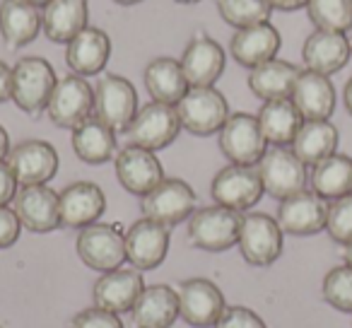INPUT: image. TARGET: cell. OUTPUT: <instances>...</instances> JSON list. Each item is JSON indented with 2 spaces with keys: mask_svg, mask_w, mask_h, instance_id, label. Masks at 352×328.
Listing matches in <instances>:
<instances>
[{
  "mask_svg": "<svg viewBox=\"0 0 352 328\" xmlns=\"http://www.w3.org/2000/svg\"><path fill=\"white\" fill-rule=\"evenodd\" d=\"M58 78L54 65L39 56H27L12 65V102L30 116H39L51 102Z\"/></svg>",
  "mask_w": 352,
  "mask_h": 328,
  "instance_id": "cell-1",
  "label": "cell"
},
{
  "mask_svg": "<svg viewBox=\"0 0 352 328\" xmlns=\"http://www.w3.org/2000/svg\"><path fill=\"white\" fill-rule=\"evenodd\" d=\"M241 230V212L232 210L225 206H208L198 208L191 217H188V241L196 249L210 251V254H220L239 241Z\"/></svg>",
  "mask_w": 352,
  "mask_h": 328,
  "instance_id": "cell-2",
  "label": "cell"
},
{
  "mask_svg": "<svg viewBox=\"0 0 352 328\" xmlns=\"http://www.w3.org/2000/svg\"><path fill=\"white\" fill-rule=\"evenodd\" d=\"M182 128L191 135H212L220 133L230 118V104L225 94L215 87H188L184 99L176 104Z\"/></svg>",
  "mask_w": 352,
  "mask_h": 328,
  "instance_id": "cell-3",
  "label": "cell"
},
{
  "mask_svg": "<svg viewBox=\"0 0 352 328\" xmlns=\"http://www.w3.org/2000/svg\"><path fill=\"white\" fill-rule=\"evenodd\" d=\"M256 167H258L261 182H263V191L275 201H285L307 188V164L294 155L292 147H268Z\"/></svg>",
  "mask_w": 352,
  "mask_h": 328,
  "instance_id": "cell-4",
  "label": "cell"
},
{
  "mask_svg": "<svg viewBox=\"0 0 352 328\" xmlns=\"http://www.w3.org/2000/svg\"><path fill=\"white\" fill-rule=\"evenodd\" d=\"M138 113V92L123 75H104L94 85V116L113 133H128Z\"/></svg>",
  "mask_w": 352,
  "mask_h": 328,
  "instance_id": "cell-5",
  "label": "cell"
},
{
  "mask_svg": "<svg viewBox=\"0 0 352 328\" xmlns=\"http://www.w3.org/2000/svg\"><path fill=\"white\" fill-rule=\"evenodd\" d=\"M196 191L184 179H162L147 196H142V217L160 222L164 227H176L196 212Z\"/></svg>",
  "mask_w": 352,
  "mask_h": 328,
  "instance_id": "cell-6",
  "label": "cell"
},
{
  "mask_svg": "<svg viewBox=\"0 0 352 328\" xmlns=\"http://www.w3.org/2000/svg\"><path fill=\"white\" fill-rule=\"evenodd\" d=\"M283 227L278 220L265 212H246L241 215V230H239V246L241 256L249 265H273L283 254Z\"/></svg>",
  "mask_w": 352,
  "mask_h": 328,
  "instance_id": "cell-7",
  "label": "cell"
},
{
  "mask_svg": "<svg viewBox=\"0 0 352 328\" xmlns=\"http://www.w3.org/2000/svg\"><path fill=\"white\" fill-rule=\"evenodd\" d=\"M75 249L87 268L109 273L121 268V263L126 261V232L118 230V225L94 222L80 230Z\"/></svg>",
  "mask_w": 352,
  "mask_h": 328,
  "instance_id": "cell-8",
  "label": "cell"
},
{
  "mask_svg": "<svg viewBox=\"0 0 352 328\" xmlns=\"http://www.w3.org/2000/svg\"><path fill=\"white\" fill-rule=\"evenodd\" d=\"M263 182L258 167L251 164H227L215 174L210 184V196L217 206L232 208L236 212H246L263 198Z\"/></svg>",
  "mask_w": 352,
  "mask_h": 328,
  "instance_id": "cell-9",
  "label": "cell"
},
{
  "mask_svg": "<svg viewBox=\"0 0 352 328\" xmlns=\"http://www.w3.org/2000/svg\"><path fill=\"white\" fill-rule=\"evenodd\" d=\"M220 150L232 164H251L256 167L261 157L268 150V140L263 138V131L258 126V118L251 113L236 111L230 113L222 131L217 133Z\"/></svg>",
  "mask_w": 352,
  "mask_h": 328,
  "instance_id": "cell-10",
  "label": "cell"
},
{
  "mask_svg": "<svg viewBox=\"0 0 352 328\" xmlns=\"http://www.w3.org/2000/svg\"><path fill=\"white\" fill-rule=\"evenodd\" d=\"M46 113L58 128L73 131L94 113V87L82 75H65L58 80L54 94H51Z\"/></svg>",
  "mask_w": 352,
  "mask_h": 328,
  "instance_id": "cell-11",
  "label": "cell"
},
{
  "mask_svg": "<svg viewBox=\"0 0 352 328\" xmlns=\"http://www.w3.org/2000/svg\"><path fill=\"white\" fill-rule=\"evenodd\" d=\"M179 131H182V121H179L176 107L150 102L142 109H138L135 118L128 128V138H131V145L157 152L169 147L176 140Z\"/></svg>",
  "mask_w": 352,
  "mask_h": 328,
  "instance_id": "cell-12",
  "label": "cell"
},
{
  "mask_svg": "<svg viewBox=\"0 0 352 328\" xmlns=\"http://www.w3.org/2000/svg\"><path fill=\"white\" fill-rule=\"evenodd\" d=\"M176 294H179V316L193 328H215L227 309L222 289L208 278L184 280Z\"/></svg>",
  "mask_w": 352,
  "mask_h": 328,
  "instance_id": "cell-13",
  "label": "cell"
},
{
  "mask_svg": "<svg viewBox=\"0 0 352 328\" xmlns=\"http://www.w3.org/2000/svg\"><path fill=\"white\" fill-rule=\"evenodd\" d=\"M6 162L10 164L12 174L20 186H36L49 184L58 174V152L46 140H25L10 147Z\"/></svg>",
  "mask_w": 352,
  "mask_h": 328,
  "instance_id": "cell-14",
  "label": "cell"
},
{
  "mask_svg": "<svg viewBox=\"0 0 352 328\" xmlns=\"http://www.w3.org/2000/svg\"><path fill=\"white\" fill-rule=\"evenodd\" d=\"M179 63L188 80V87H215L220 75L225 73L227 54L210 34L196 32L184 49Z\"/></svg>",
  "mask_w": 352,
  "mask_h": 328,
  "instance_id": "cell-15",
  "label": "cell"
},
{
  "mask_svg": "<svg viewBox=\"0 0 352 328\" xmlns=\"http://www.w3.org/2000/svg\"><path fill=\"white\" fill-rule=\"evenodd\" d=\"M169 251V227L142 217L126 230V261L135 270H155Z\"/></svg>",
  "mask_w": 352,
  "mask_h": 328,
  "instance_id": "cell-16",
  "label": "cell"
},
{
  "mask_svg": "<svg viewBox=\"0 0 352 328\" xmlns=\"http://www.w3.org/2000/svg\"><path fill=\"white\" fill-rule=\"evenodd\" d=\"M328 217V201L314 191H299L294 196L280 201L278 208V225L285 234L292 237H311L326 230Z\"/></svg>",
  "mask_w": 352,
  "mask_h": 328,
  "instance_id": "cell-17",
  "label": "cell"
},
{
  "mask_svg": "<svg viewBox=\"0 0 352 328\" xmlns=\"http://www.w3.org/2000/svg\"><path fill=\"white\" fill-rule=\"evenodd\" d=\"M116 179L128 193L142 198L164 179V169L152 150L126 145L116 152Z\"/></svg>",
  "mask_w": 352,
  "mask_h": 328,
  "instance_id": "cell-18",
  "label": "cell"
},
{
  "mask_svg": "<svg viewBox=\"0 0 352 328\" xmlns=\"http://www.w3.org/2000/svg\"><path fill=\"white\" fill-rule=\"evenodd\" d=\"M15 212L22 227L36 234H46L60 227V201L58 193L46 184L22 186L15 196Z\"/></svg>",
  "mask_w": 352,
  "mask_h": 328,
  "instance_id": "cell-19",
  "label": "cell"
},
{
  "mask_svg": "<svg viewBox=\"0 0 352 328\" xmlns=\"http://www.w3.org/2000/svg\"><path fill=\"white\" fill-rule=\"evenodd\" d=\"M60 201V227L85 230L99 222L107 210V196L92 182H75L58 193Z\"/></svg>",
  "mask_w": 352,
  "mask_h": 328,
  "instance_id": "cell-20",
  "label": "cell"
},
{
  "mask_svg": "<svg viewBox=\"0 0 352 328\" xmlns=\"http://www.w3.org/2000/svg\"><path fill=\"white\" fill-rule=\"evenodd\" d=\"M142 289H145V283H142L140 270L135 268L109 270V273H102V278L92 287L94 307H102L113 314L133 311Z\"/></svg>",
  "mask_w": 352,
  "mask_h": 328,
  "instance_id": "cell-21",
  "label": "cell"
},
{
  "mask_svg": "<svg viewBox=\"0 0 352 328\" xmlns=\"http://www.w3.org/2000/svg\"><path fill=\"white\" fill-rule=\"evenodd\" d=\"M350 58V39L342 32L314 30L302 46V61L307 70L328 75V78L345 68Z\"/></svg>",
  "mask_w": 352,
  "mask_h": 328,
  "instance_id": "cell-22",
  "label": "cell"
},
{
  "mask_svg": "<svg viewBox=\"0 0 352 328\" xmlns=\"http://www.w3.org/2000/svg\"><path fill=\"white\" fill-rule=\"evenodd\" d=\"M289 99L299 109L304 121H328L336 111V87H333L331 78L314 73V70L299 73Z\"/></svg>",
  "mask_w": 352,
  "mask_h": 328,
  "instance_id": "cell-23",
  "label": "cell"
},
{
  "mask_svg": "<svg viewBox=\"0 0 352 328\" xmlns=\"http://www.w3.org/2000/svg\"><path fill=\"white\" fill-rule=\"evenodd\" d=\"M280 46H283L280 32L270 22H263V25L236 30L230 41V54L236 63L251 70L256 65L273 61L278 56Z\"/></svg>",
  "mask_w": 352,
  "mask_h": 328,
  "instance_id": "cell-24",
  "label": "cell"
},
{
  "mask_svg": "<svg viewBox=\"0 0 352 328\" xmlns=\"http://www.w3.org/2000/svg\"><path fill=\"white\" fill-rule=\"evenodd\" d=\"M111 56V39L99 27H85L70 44H65V63L75 75H97L104 70Z\"/></svg>",
  "mask_w": 352,
  "mask_h": 328,
  "instance_id": "cell-25",
  "label": "cell"
},
{
  "mask_svg": "<svg viewBox=\"0 0 352 328\" xmlns=\"http://www.w3.org/2000/svg\"><path fill=\"white\" fill-rule=\"evenodd\" d=\"M44 32V15L41 8L27 0H3L0 3V34L8 49H22L32 44Z\"/></svg>",
  "mask_w": 352,
  "mask_h": 328,
  "instance_id": "cell-26",
  "label": "cell"
},
{
  "mask_svg": "<svg viewBox=\"0 0 352 328\" xmlns=\"http://www.w3.org/2000/svg\"><path fill=\"white\" fill-rule=\"evenodd\" d=\"M135 328H171L179 318V294L169 285H150L133 307Z\"/></svg>",
  "mask_w": 352,
  "mask_h": 328,
  "instance_id": "cell-27",
  "label": "cell"
},
{
  "mask_svg": "<svg viewBox=\"0 0 352 328\" xmlns=\"http://www.w3.org/2000/svg\"><path fill=\"white\" fill-rule=\"evenodd\" d=\"M41 15L46 39L54 44H70L87 27L89 8L87 0H51Z\"/></svg>",
  "mask_w": 352,
  "mask_h": 328,
  "instance_id": "cell-28",
  "label": "cell"
},
{
  "mask_svg": "<svg viewBox=\"0 0 352 328\" xmlns=\"http://www.w3.org/2000/svg\"><path fill=\"white\" fill-rule=\"evenodd\" d=\"M142 80H145V87L150 92L152 102L176 107L184 99V94L188 92V80L184 75L182 63L174 58H166V56L150 61Z\"/></svg>",
  "mask_w": 352,
  "mask_h": 328,
  "instance_id": "cell-29",
  "label": "cell"
},
{
  "mask_svg": "<svg viewBox=\"0 0 352 328\" xmlns=\"http://www.w3.org/2000/svg\"><path fill=\"white\" fill-rule=\"evenodd\" d=\"M299 73L302 70L294 63H289V61L273 58L268 63H261L249 70V89L258 99H263V102L289 99Z\"/></svg>",
  "mask_w": 352,
  "mask_h": 328,
  "instance_id": "cell-30",
  "label": "cell"
},
{
  "mask_svg": "<svg viewBox=\"0 0 352 328\" xmlns=\"http://www.w3.org/2000/svg\"><path fill=\"white\" fill-rule=\"evenodd\" d=\"M73 150L85 164H107L118 150L116 133L102 123L97 116H89L85 123L73 128Z\"/></svg>",
  "mask_w": 352,
  "mask_h": 328,
  "instance_id": "cell-31",
  "label": "cell"
},
{
  "mask_svg": "<svg viewBox=\"0 0 352 328\" xmlns=\"http://www.w3.org/2000/svg\"><path fill=\"white\" fill-rule=\"evenodd\" d=\"M258 126L263 131V138L268 145L289 147L294 135L299 133L304 123V116L299 109L294 107L292 99H273V102H263L258 111Z\"/></svg>",
  "mask_w": 352,
  "mask_h": 328,
  "instance_id": "cell-32",
  "label": "cell"
},
{
  "mask_svg": "<svg viewBox=\"0 0 352 328\" xmlns=\"http://www.w3.org/2000/svg\"><path fill=\"white\" fill-rule=\"evenodd\" d=\"M338 142L340 133L331 121H304L289 147L307 167H314L326 157L336 155Z\"/></svg>",
  "mask_w": 352,
  "mask_h": 328,
  "instance_id": "cell-33",
  "label": "cell"
},
{
  "mask_svg": "<svg viewBox=\"0 0 352 328\" xmlns=\"http://www.w3.org/2000/svg\"><path fill=\"white\" fill-rule=\"evenodd\" d=\"M309 184H311V191L326 198L328 203L352 193V157L336 152L321 160L311 167Z\"/></svg>",
  "mask_w": 352,
  "mask_h": 328,
  "instance_id": "cell-34",
  "label": "cell"
},
{
  "mask_svg": "<svg viewBox=\"0 0 352 328\" xmlns=\"http://www.w3.org/2000/svg\"><path fill=\"white\" fill-rule=\"evenodd\" d=\"M217 12L230 27L246 30V27L270 22L273 8L268 0H217Z\"/></svg>",
  "mask_w": 352,
  "mask_h": 328,
  "instance_id": "cell-35",
  "label": "cell"
},
{
  "mask_svg": "<svg viewBox=\"0 0 352 328\" xmlns=\"http://www.w3.org/2000/svg\"><path fill=\"white\" fill-rule=\"evenodd\" d=\"M307 15L316 30L345 34L352 30V0H309Z\"/></svg>",
  "mask_w": 352,
  "mask_h": 328,
  "instance_id": "cell-36",
  "label": "cell"
},
{
  "mask_svg": "<svg viewBox=\"0 0 352 328\" xmlns=\"http://www.w3.org/2000/svg\"><path fill=\"white\" fill-rule=\"evenodd\" d=\"M321 294L333 309L352 314V265H336L328 270L321 285Z\"/></svg>",
  "mask_w": 352,
  "mask_h": 328,
  "instance_id": "cell-37",
  "label": "cell"
},
{
  "mask_svg": "<svg viewBox=\"0 0 352 328\" xmlns=\"http://www.w3.org/2000/svg\"><path fill=\"white\" fill-rule=\"evenodd\" d=\"M326 232L336 244H352V193L328 203Z\"/></svg>",
  "mask_w": 352,
  "mask_h": 328,
  "instance_id": "cell-38",
  "label": "cell"
},
{
  "mask_svg": "<svg viewBox=\"0 0 352 328\" xmlns=\"http://www.w3.org/2000/svg\"><path fill=\"white\" fill-rule=\"evenodd\" d=\"M70 328H123L121 318L118 314L107 311L102 307H92V309H85L80 311L78 316L73 318Z\"/></svg>",
  "mask_w": 352,
  "mask_h": 328,
  "instance_id": "cell-39",
  "label": "cell"
},
{
  "mask_svg": "<svg viewBox=\"0 0 352 328\" xmlns=\"http://www.w3.org/2000/svg\"><path fill=\"white\" fill-rule=\"evenodd\" d=\"M215 328H268L256 311L246 307H227Z\"/></svg>",
  "mask_w": 352,
  "mask_h": 328,
  "instance_id": "cell-40",
  "label": "cell"
},
{
  "mask_svg": "<svg viewBox=\"0 0 352 328\" xmlns=\"http://www.w3.org/2000/svg\"><path fill=\"white\" fill-rule=\"evenodd\" d=\"M22 234V222L15 208L0 206V249H10Z\"/></svg>",
  "mask_w": 352,
  "mask_h": 328,
  "instance_id": "cell-41",
  "label": "cell"
},
{
  "mask_svg": "<svg viewBox=\"0 0 352 328\" xmlns=\"http://www.w3.org/2000/svg\"><path fill=\"white\" fill-rule=\"evenodd\" d=\"M17 177L12 174L10 164L6 160H0V206H10L17 196Z\"/></svg>",
  "mask_w": 352,
  "mask_h": 328,
  "instance_id": "cell-42",
  "label": "cell"
},
{
  "mask_svg": "<svg viewBox=\"0 0 352 328\" xmlns=\"http://www.w3.org/2000/svg\"><path fill=\"white\" fill-rule=\"evenodd\" d=\"M12 97V68L0 61V104Z\"/></svg>",
  "mask_w": 352,
  "mask_h": 328,
  "instance_id": "cell-43",
  "label": "cell"
},
{
  "mask_svg": "<svg viewBox=\"0 0 352 328\" xmlns=\"http://www.w3.org/2000/svg\"><path fill=\"white\" fill-rule=\"evenodd\" d=\"M270 8L273 10H283V12H294V10H302L307 8L309 0H268Z\"/></svg>",
  "mask_w": 352,
  "mask_h": 328,
  "instance_id": "cell-44",
  "label": "cell"
},
{
  "mask_svg": "<svg viewBox=\"0 0 352 328\" xmlns=\"http://www.w3.org/2000/svg\"><path fill=\"white\" fill-rule=\"evenodd\" d=\"M8 152H10V138H8V131L0 126V160H6Z\"/></svg>",
  "mask_w": 352,
  "mask_h": 328,
  "instance_id": "cell-45",
  "label": "cell"
},
{
  "mask_svg": "<svg viewBox=\"0 0 352 328\" xmlns=\"http://www.w3.org/2000/svg\"><path fill=\"white\" fill-rule=\"evenodd\" d=\"M342 99H345V109H347V113H350V116H352V78L347 80L345 89H342Z\"/></svg>",
  "mask_w": 352,
  "mask_h": 328,
  "instance_id": "cell-46",
  "label": "cell"
},
{
  "mask_svg": "<svg viewBox=\"0 0 352 328\" xmlns=\"http://www.w3.org/2000/svg\"><path fill=\"white\" fill-rule=\"evenodd\" d=\"M113 3H118V6L128 8V6H138V3H142V0H113Z\"/></svg>",
  "mask_w": 352,
  "mask_h": 328,
  "instance_id": "cell-47",
  "label": "cell"
},
{
  "mask_svg": "<svg viewBox=\"0 0 352 328\" xmlns=\"http://www.w3.org/2000/svg\"><path fill=\"white\" fill-rule=\"evenodd\" d=\"M27 3H32V6H36V8H41V10H44V8L49 6L51 0H27Z\"/></svg>",
  "mask_w": 352,
  "mask_h": 328,
  "instance_id": "cell-48",
  "label": "cell"
},
{
  "mask_svg": "<svg viewBox=\"0 0 352 328\" xmlns=\"http://www.w3.org/2000/svg\"><path fill=\"white\" fill-rule=\"evenodd\" d=\"M342 256H345V263H350V265H352V244H347V246H345V254H342Z\"/></svg>",
  "mask_w": 352,
  "mask_h": 328,
  "instance_id": "cell-49",
  "label": "cell"
},
{
  "mask_svg": "<svg viewBox=\"0 0 352 328\" xmlns=\"http://www.w3.org/2000/svg\"><path fill=\"white\" fill-rule=\"evenodd\" d=\"M176 3H182V6H196V3H201V0H176Z\"/></svg>",
  "mask_w": 352,
  "mask_h": 328,
  "instance_id": "cell-50",
  "label": "cell"
},
{
  "mask_svg": "<svg viewBox=\"0 0 352 328\" xmlns=\"http://www.w3.org/2000/svg\"><path fill=\"white\" fill-rule=\"evenodd\" d=\"M347 39H350V54H352V34H350V36H347Z\"/></svg>",
  "mask_w": 352,
  "mask_h": 328,
  "instance_id": "cell-51",
  "label": "cell"
}]
</instances>
